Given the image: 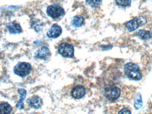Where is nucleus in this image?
I'll return each instance as SVG.
<instances>
[{
    "label": "nucleus",
    "mask_w": 152,
    "mask_h": 114,
    "mask_svg": "<svg viewBox=\"0 0 152 114\" xmlns=\"http://www.w3.org/2000/svg\"><path fill=\"white\" fill-rule=\"evenodd\" d=\"M87 3L93 8H96L101 5L102 0H86Z\"/></svg>",
    "instance_id": "f3484780"
},
{
    "label": "nucleus",
    "mask_w": 152,
    "mask_h": 114,
    "mask_svg": "<svg viewBox=\"0 0 152 114\" xmlns=\"http://www.w3.org/2000/svg\"><path fill=\"white\" fill-rule=\"evenodd\" d=\"M115 1L118 5L124 7L129 6L131 3V0H115Z\"/></svg>",
    "instance_id": "a211bd4d"
},
{
    "label": "nucleus",
    "mask_w": 152,
    "mask_h": 114,
    "mask_svg": "<svg viewBox=\"0 0 152 114\" xmlns=\"http://www.w3.org/2000/svg\"><path fill=\"white\" fill-rule=\"evenodd\" d=\"M11 106L7 103H3L0 104V114H9L12 111Z\"/></svg>",
    "instance_id": "4468645a"
},
{
    "label": "nucleus",
    "mask_w": 152,
    "mask_h": 114,
    "mask_svg": "<svg viewBox=\"0 0 152 114\" xmlns=\"http://www.w3.org/2000/svg\"><path fill=\"white\" fill-rule=\"evenodd\" d=\"M150 27L148 29H142L138 30L136 35L143 40H147L152 37V29Z\"/></svg>",
    "instance_id": "9b49d317"
},
{
    "label": "nucleus",
    "mask_w": 152,
    "mask_h": 114,
    "mask_svg": "<svg viewBox=\"0 0 152 114\" xmlns=\"http://www.w3.org/2000/svg\"><path fill=\"white\" fill-rule=\"evenodd\" d=\"M86 94V89L82 85H77L75 86L71 90L72 96L75 99L82 98Z\"/></svg>",
    "instance_id": "0eeeda50"
},
{
    "label": "nucleus",
    "mask_w": 152,
    "mask_h": 114,
    "mask_svg": "<svg viewBox=\"0 0 152 114\" xmlns=\"http://www.w3.org/2000/svg\"><path fill=\"white\" fill-rule=\"evenodd\" d=\"M142 106V97L140 94H138L135 99L134 107L136 109H139Z\"/></svg>",
    "instance_id": "dca6fc26"
},
{
    "label": "nucleus",
    "mask_w": 152,
    "mask_h": 114,
    "mask_svg": "<svg viewBox=\"0 0 152 114\" xmlns=\"http://www.w3.org/2000/svg\"><path fill=\"white\" fill-rule=\"evenodd\" d=\"M146 22L147 19L145 17L143 16H139L129 21L126 24V26L129 31L132 32L136 30L141 26L144 25L146 24Z\"/></svg>",
    "instance_id": "20e7f679"
},
{
    "label": "nucleus",
    "mask_w": 152,
    "mask_h": 114,
    "mask_svg": "<svg viewBox=\"0 0 152 114\" xmlns=\"http://www.w3.org/2000/svg\"><path fill=\"white\" fill-rule=\"evenodd\" d=\"M84 22V19L80 15H77L73 18L72 21L73 26L75 27H79L83 25Z\"/></svg>",
    "instance_id": "2eb2a0df"
},
{
    "label": "nucleus",
    "mask_w": 152,
    "mask_h": 114,
    "mask_svg": "<svg viewBox=\"0 0 152 114\" xmlns=\"http://www.w3.org/2000/svg\"><path fill=\"white\" fill-rule=\"evenodd\" d=\"M125 74L129 79L139 81L142 79V74L138 65L132 63H127L124 67Z\"/></svg>",
    "instance_id": "f257e3e1"
},
{
    "label": "nucleus",
    "mask_w": 152,
    "mask_h": 114,
    "mask_svg": "<svg viewBox=\"0 0 152 114\" xmlns=\"http://www.w3.org/2000/svg\"><path fill=\"white\" fill-rule=\"evenodd\" d=\"M47 13L53 19H58L65 14L64 9L58 4H53L48 6Z\"/></svg>",
    "instance_id": "39448f33"
},
{
    "label": "nucleus",
    "mask_w": 152,
    "mask_h": 114,
    "mask_svg": "<svg viewBox=\"0 0 152 114\" xmlns=\"http://www.w3.org/2000/svg\"><path fill=\"white\" fill-rule=\"evenodd\" d=\"M51 53L49 48L43 47L36 52L35 57L40 59L46 60L50 56Z\"/></svg>",
    "instance_id": "9d476101"
},
{
    "label": "nucleus",
    "mask_w": 152,
    "mask_h": 114,
    "mask_svg": "<svg viewBox=\"0 0 152 114\" xmlns=\"http://www.w3.org/2000/svg\"><path fill=\"white\" fill-rule=\"evenodd\" d=\"M104 95L108 100L113 101L118 99L121 95V90L118 87L108 85L104 88Z\"/></svg>",
    "instance_id": "f03ea898"
},
{
    "label": "nucleus",
    "mask_w": 152,
    "mask_h": 114,
    "mask_svg": "<svg viewBox=\"0 0 152 114\" xmlns=\"http://www.w3.org/2000/svg\"><path fill=\"white\" fill-rule=\"evenodd\" d=\"M62 28L58 24H53L47 32V35L50 38H56L59 37L62 33Z\"/></svg>",
    "instance_id": "6e6552de"
},
{
    "label": "nucleus",
    "mask_w": 152,
    "mask_h": 114,
    "mask_svg": "<svg viewBox=\"0 0 152 114\" xmlns=\"http://www.w3.org/2000/svg\"><path fill=\"white\" fill-rule=\"evenodd\" d=\"M32 66L30 64L26 62H21L17 64L14 67V73L22 78L26 77L31 72Z\"/></svg>",
    "instance_id": "7ed1b4c3"
},
{
    "label": "nucleus",
    "mask_w": 152,
    "mask_h": 114,
    "mask_svg": "<svg viewBox=\"0 0 152 114\" xmlns=\"http://www.w3.org/2000/svg\"><path fill=\"white\" fill-rule=\"evenodd\" d=\"M59 53L63 57H72L74 56L75 50L72 45L67 43H62L59 45L58 49Z\"/></svg>",
    "instance_id": "423d86ee"
},
{
    "label": "nucleus",
    "mask_w": 152,
    "mask_h": 114,
    "mask_svg": "<svg viewBox=\"0 0 152 114\" xmlns=\"http://www.w3.org/2000/svg\"><path fill=\"white\" fill-rule=\"evenodd\" d=\"M119 114H131V113L129 110L127 108H124L121 110L118 113Z\"/></svg>",
    "instance_id": "6ab92c4d"
},
{
    "label": "nucleus",
    "mask_w": 152,
    "mask_h": 114,
    "mask_svg": "<svg viewBox=\"0 0 152 114\" xmlns=\"http://www.w3.org/2000/svg\"><path fill=\"white\" fill-rule=\"evenodd\" d=\"M18 92L19 94L20 95V97L19 101L18 102L17 105H16V107H17V108H18L20 110H22L25 107L24 103H23V101L26 98L27 92L26 90L23 89H19L18 90Z\"/></svg>",
    "instance_id": "ddd939ff"
},
{
    "label": "nucleus",
    "mask_w": 152,
    "mask_h": 114,
    "mask_svg": "<svg viewBox=\"0 0 152 114\" xmlns=\"http://www.w3.org/2000/svg\"><path fill=\"white\" fill-rule=\"evenodd\" d=\"M10 33L13 34H18L21 33L22 29L20 25L16 22H11L7 26Z\"/></svg>",
    "instance_id": "f8f14e48"
},
{
    "label": "nucleus",
    "mask_w": 152,
    "mask_h": 114,
    "mask_svg": "<svg viewBox=\"0 0 152 114\" xmlns=\"http://www.w3.org/2000/svg\"><path fill=\"white\" fill-rule=\"evenodd\" d=\"M28 104L29 106L34 109H38L41 107L43 104V101L40 97L33 96L27 99Z\"/></svg>",
    "instance_id": "1a4fd4ad"
}]
</instances>
